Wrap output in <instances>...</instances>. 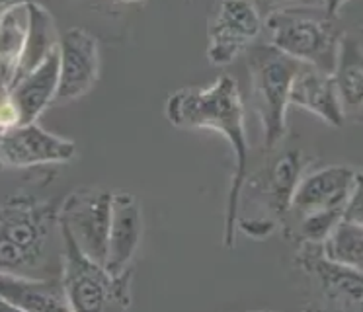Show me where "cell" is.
<instances>
[{"label": "cell", "mask_w": 363, "mask_h": 312, "mask_svg": "<svg viewBox=\"0 0 363 312\" xmlns=\"http://www.w3.org/2000/svg\"><path fill=\"white\" fill-rule=\"evenodd\" d=\"M334 20L303 14L301 10H289L268 16L264 28L268 31L269 43L281 53L303 65L332 72L338 55L340 35L334 28Z\"/></svg>", "instance_id": "cell-6"}, {"label": "cell", "mask_w": 363, "mask_h": 312, "mask_svg": "<svg viewBox=\"0 0 363 312\" xmlns=\"http://www.w3.org/2000/svg\"><path fill=\"white\" fill-rule=\"evenodd\" d=\"M320 2H323L324 14H328L330 18H338L342 8L346 6L347 2H352V0H320Z\"/></svg>", "instance_id": "cell-23"}, {"label": "cell", "mask_w": 363, "mask_h": 312, "mask_svg": "<svg viewBox=\"0 0 363 312\" xmlns=\"http://www.w3.org/2000/svg\"><path fill=\"white\" fill-rule=\"evenodd\" d=\"M355 174L357 170L347 164H328L318 170L305 172L295 187L285 223L289 218H299L316 211H344L354 187Z\"/></svg>", "instance_id": "cell-12"}, {"label": "cell", "mask_w": 363, "mask_h": 312, "mask_svg": "<svg viewBox=\"0 0 363 312\" xmlns=\"http://www.w3.org/2000/svg\"><path fill=\"white\" fill-rule=\"evenodd\" d=\"M0 301L9 311H71L61 279L0 273Z\"/></svg>", "instance_id": "cell-16"}, {"label": "cell", "mask_w": 363, "mask_h": 312, "mask_svg": "<svg viewBox=\"0 0 363 312\" xmlns=\"http://www.w3.org/2000/svg\"><path fill=\"white\" fill-rule=\"evenodd\" d=\"M301 65L303 62L287 57L272 43L250 45L246 49L250 100L260 121L266 152L277 150L287 135L291 84Z\"/></svg>", "instance_id": "cell-3"}, {"label": "cell", "mask_w": 363, "mask_h": 312, "mask_svg": "<svg viewBox=\"0 0 363 312\" xmlns=\"http://www.w3.org/2000/svg\"><path fill=\"white\" fill-rule=\"evenodd\" d=\"M116 2H123V4H143L147 0H116Z\"/></svg>", "instance_id": "cell-26"}, {"label": "cell", "mask_w": 363, "mask_h": 312, "mask_svg": "<svg viewBox=\"0 0 363 312\" xmlns=\"http://www.w3.org/2000/svg\"><path fill=\"white\" fill-rule=\"evenodd\" d=\"M20 125H24V119L16 96L12 92V86L0 80V131H9Z\"/></svg>", "instance_id": "cell-20"}, {"label": "cell", "mask_w": 363, "mask_h": 312, "mask_svg": "<svg viewBox=\"0 0 363 312\" xmlns=\"http://www.w3.org/2000/svg\"><path fill=\"white\" fill-rule=\"evenodd\" d=\"M59 88V45L12 86L24 125L38 123L41 113L55 104Z\"/></svg>", "instance_id": "cell-17"}, {"label": "cell", "mask_w": 363, "mask_h": 312, "mask_svg": "<svg viewBox=\"0 0 363 312\" xmlns=\"http://www.w3.org/2000/svg\"><path fill=\"white\" fill-rule=\"evenodd\" d=\"M324 256L363 269V226L340 221L323 244Z\"/></svg>", "instance_id": "cell-19"}, {"label": "cell", "mask_w": 363, "mask_h": 312, "mask_svg": "<svg viewBox=\"0 0 363 312\" xmlns=\"http://www.w3.org/2000/svg\"><path fill=\"white\" fill-rule=\"evenodd\" d=\"M166 119L178 129H207L219 133L229 143L235 158L230 174L225 218L223 246H237V221L240 194L248 176V137L245 125V104L237 78L221 74L209 86H190L168 96L164 104Z\"/></svg>", "instance_id": "cell-2"}, {"label": "cell", "mask_w": 363, "mask_h": 312, "mask_svg": "<svg viewBox=\"0 0 363 312\" xmlns=\"http://www.w3.org/2000/svg\"><path fill=\"white\" fill-rule=\"evenodd\" d=\"M30 4H18L0 14V80L10 86L16 80L28 47Z\"/></svg>", "instance_id": "cell-18"}, {"label": "cell", "mask_w": 363, "mask_h": 312, "mask_svg": "<svg viewBox=\"0 0 363 312\" xmlns=\"http://www.w3.org/2000/svg\"><path fill=\"white\" fill-rule=\"evenodd\" d=\"M342 221L363 226V170H357L355 174L354 187L342 211Z\"/></svg>", "instance_id": "cell-22"}, {"label": "cell", "mask_w": 363, "mask_h": 312, "mask_svg": "<svg viewBox=\"0 0 363 312\" xmlns=\"http://www.w3.org/2000/svg\"><path fill=\"white\" fill-rule=\"evenodd\" d=\"M307 168L308 160H305L301 150L293 148L274 158L252 178L246 176L238 215L260 207V217L238 223V230H245L246 236L254 240H264L277 226H284L285 218L289 215L295 187Z\"/></svg>", "instance_id": "cell-4"}, {"label": "cell", "mask_w": 363, "mask_h": 312, "mask_svg": "<svg viewBox=\"0 0 363 312\" xmlns=\"http://www.w3.org/2000/svg\"><path fill=\"white\" fill-rule=\"evenodd\" d=\"M332 77L344 119L363 125V45L350 33L340 35Z\"/></svg>", "instance_id": "cell-15"}, {"label": "cell", "mask_w": 363, "mask_h": 312, "mask_svg": "<svg viewBox=\"0 0 363 312\" xmlns=\"http://www.w3.org/2000/svg\"><path fill=\"white\" fill-rule=\"evenodd\" d=\"M100 78V43L84 28H69L59 35V88L55 104L84 98Z\"/></svg>", "instance_id": "cell-10"}, {"label": "cell", "mask_w": 363, "mask_h": 312, "mask_svg": "<svg viewBox=\"0 0 363 312\" xmlns=\"http://www.w3.org/2000/svg\"><path fill=\"white\" fill-rule=\"evenodd\" d=\"M63 234L61 285L71 311H127L133 304V269L111 273L106 264L86 256L69 234Z\"/></svg>", "instance_id": "cell-5"}, {"label": "cell", "mask_w": 363, "mask_h": 312, "mask_svg": "<svg viewBox=\"0 0 363 312\" xmlns=\"http://www.w3.org/2000/svg\"><path fill=\"white\" fill-rule=\"evenodd\" d=\"M113 191L102 187H77L61 197L59 226L98 262H106L110 238Z\"/></svg>", "instance_id": "cell-8"}, {"label": "cell", "mask_w": 363, "mask_h": 312, "mask_svg": "<svg viewBox=\"0 0 363 312\" xmlns=\"http://www.w3.org/2000/svg\"><path fill=\"white\" fill-rule=\"evenodd\" d=\"M289 104L291 108H299L320 117L324 123H328L330 127H342L346 123L342 108H340L334 77L328 70L316 69L311 65H301L293 78Z\"/></svg>", "instance_id": "cell-14"}, {"label": "cell", "mask_w": 363, "mask_h": 312, "mask_svg": "<svg viewBox=\"0 0 363 312\" xmlns=\"http://www.w3.org/2000/svg\"><path fill=\"white\" fill-rule=\"evenodd\" d=\"M295 265L307 281L313 308L363 311V269L324 256L320 244H299Z\"/></svg>", "instance_id": "cell-7"}, {"label": "cell", "mask_w": 363, "mask_h": 312, "mask_svg": "<svg viewBox=\"0 0 363 312\" xmlns=\"http://www.w3.org/2000/svg\"><path fill=\"white\" fill-rule=\"evenodd\" d=\"M143 234H145V218H143L139 197L127 191L113 194L108 256L104 262L111 273L133 269L131 265L141 246Z\"/></svg>", "instance_id": "cell-13"}, {"label": "cell", "mask_w": 363, "mask_h": 312, "mask_svg": "<svg viewBox=\"0 0 363 312\" xmlns=\"http://www.w3.org/2000/svg\"><path fill=\"white\" fill-rule=\"evenodd\" d=\"M30 2H43V0H0V14L6 12L9 8L18 6V4H30Z\"/></svg>", "instance_id": "cell-25"}, {"label": "cell", "mask_w": 363, "mask_h": 312, "mask_svg": "<svg viewBox=\"0 0 363 312\" xmlns=\"http://www.w3.org/2000/svg\"><path fill=\"white\" fill-rule=\"evenodd\" d=\"M252 2L264 20L268 16L289 12V10H305V8H320L323 10L320 0H252Z\"/></svg>", "instance_id": "cell-21"}, {"label": "cell", "mask_w": 363, "mask_h": 312, "mask_svg": "<svg viewBox=\"0 0 363 312\" xmlns=\"http://www.w3.org/2000/svg\"><path fill=\"white\" fill-rule=\"evenodd\" d=\"M74 140L59 137L38 123H28L0 131V164L6 168L61 166L74 160Z\"/></svg>", "instance_id": "cell-11"}, {"label": "cell", "mask_w": 363, "mask_h": 312, "mask_svg": "<svg viewBox=\"0 0 363 312\" xmlns=\"http://www.w3.org/2000/svg\"><path fill=\"white\" fill-rule=\"evenodd\" d=\"M264 31V18L252 0H217L207 18V61L227 67L246 53Z\"/></svg>", "instance_id": "cell-9"}, {"label": "cell", "mask_w": 363, "mask_h": 312, "mask_svg": "<svg viewBox=\"0 0 363 312\" xmlns=\"http://www.w3.org/2000/svg\"><path fill=\"white\" fill-rule=\"evenodd\" d=\"M57 166L6 168L0 164V273L55 279L63 267L59 203L49 187Z\"/></svg>", "instance_id": "cell-1"}, {"label": "cell", "mask_w": 363, "mask_h": 312, "mask_svg": "<svg viewBox=\"0 0 363 312\" xmlns=\"http://www.w3.org/2000/svg\"><path fill=\"white\" fill-rule=\"evenodd\" d=\"M77 2H82V4L90 8V10H102L104 12L113 0H77Z\"/></svg>", "instance_id": "cell-24"}]
</instances>
